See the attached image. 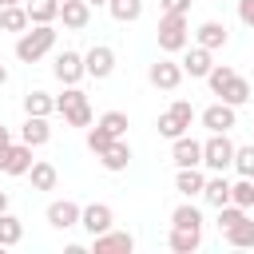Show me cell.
I'll use <instances>...</instances> for the list:
<instances>
[{
  "label": "cell",
  "instance_id": "obj_25",
  "mask_svg": "<svg viewBox=\"0 0 254 254\" xmlns=\"http://www.w3.org/2000/svg\"><path fill=\"white\" fill-rule=\"evenodd\" d=\"M171 226H187V230H202V210L187 198V202H179L175 210H171Z\"/></svg>",
  "mask_w": 254,
  "mask_h": 254
},
{
  "label": "cell",
  "instance_id": "obj_12",
  "mask_svg": "<svg viewBox=\"0 0 254 254\" xmlns=\"http://www.w3.org/2000/svg\"><path fill=\"white\" fill-rule=\"evenodd\" d=\"M194 40H198V48L218 52V48H226L230 32H226V24H218V20H202V24H198V32H194Z\"/></svg>",
  "mask_w": 254,
  "mask_h": 254
},
{
  "label": "cell",
  "instance_id": "obj_36",
  "mask_svg": "<svg viewBox=\"0 0 254 254\" xmlns=\"http://www.w3.org/2000/svg\"><path fill=\"white\" fill-rule=\"evenodd\" d=\"M87 95L75 87V83H64V95H56V111H67V107H75V103H83Z\"/></svg>",
  "mask_w": 254,
  "mask_h": 254
},
{
  "label": "cell",
  "instance_id": "obj_3",
  "mask_svg": "<svg viewBox=\"0 0 254 254\" xmlns=\"http://www.w3.org/2000/svg\"><path fill=\"white\" fill-rule=\"evenodd\" d=\"M234 163V143L226 131H210V139L202 143V167L206 171H226Z\"/></svg>",
  "mask_w": 254,
  "mask_h": 254
},
{
  "label": "cell",
  "instance_id": "obj_45",
  "mask_svg": "<svg viewBox=\"0 0 254 254\" xmlns=\"http://www.w3.org/2000/svg\"><path fill=\"white\" fill-rule=\"evenodd\" d=\"M87 4H91V8H107V0H87Z\"/></svg>",
  "mask_w": 254,
  "mask_h": 254
},
{
  "label": "cell",
  "instance_id": "obj_41",
  "mask_svg": "<svg viewBox=\"0 0 254 254\" xmlns=\"http://www.w3.org/2000/svg\"><path fill=\"white\" fill-rule=\"evenodd\" d=\"M159 8H163V12H183V16H187V12H190V0H159Z\"/></svg>",
  "mask_w": 254,
  "mask_h": 254
},
{
  "label": "cell",
  "instance_id": "obj_2",
  "mask_svg": "<svg viewBox=\"0 0 254 254\" xmlns=\"http://www.w3.org/2000/svg\"><path fill=\"white\" fill-rule=\"evenodd\" d=\"M155 36H159V48H163V52H183V48L190 44V24H187L183 12H163Z\"/></svg>",
  "mask_w": 254,
  "mask_h": 254
},
{
  "label": "cell",
  "instance_id": "obj_32",
  "mask_svg": "<svg viewBox=\"0 0 254 254\" xmlns=\"http://www.w3.org/2000/svg\"><path fill=\"white\" fill-rule=\"evenodd\" d=\"M234 75H238V71H234L230 64H214V67L206 71V83H210V91L218 95V91H222V87H226V83H230Z\"/></svg>",
  "mask_w": 254,
  "mask_h": 254
},
{
  "label": "cell",
  "instance_id": "obj_6",
  "mask_svg": "<svg viewBox=\"0 0 254 254\" xmlns=\"http://www.w3.org/2000/svg\"><path fill=\"white\" fill-rule=\"evenodd\" d=\"M111 222H115V210L107 206V202H87L83 210H79V226L95 238V234H103V230H111Z\"/></svg>",
  "mask_w": 254,
  "mask_h": 254
},
{
  "label": "cell",
  "instance_id": "obj_1",
  "mask_svg": "<svg viewBox=\"0 0 254 254\" xmlns=\"http://www.w3.org/2000/svg\"><path fill=\"white\" fill-rule=\"evenodd\" d=\"M56 48V28L52 24H28L20 36H16V60L20 64H36V60H44L48 52Z\"/></svg>",
  "mask_w": 254,
  "mask_h": 254
},
{
  "label": "cell",
  "instance_id": "obj_34",
  "mask_svg": "<svg viewBox=\"0 0 254 254\" xmlns=\"http://www.w3.org/2000/svg\"><path fill=\"white\" fill-rule=\"evenodd\" d=\"M238 175H246V179H254V143L250 147H234V163H230Z\"/></svg>",
  "mask_w": 254,
  "mask_h": 254
},
{
  "label": "cell",
  "instance_id": "obj_29",
  "mask_svg": "<svg viewBox=\"0 0 254 254\" xmlns=\"http://www.w3.org/2000/svg\"><path fill=\"white\" fill-rule=\"evenodd\" d=\"M24 111H28V115H52V111H56V99H52L48 91H28V95H24Z\"/></svg>",
  "mask_w": 254,
  "mask_h": 254
},
{
  "label": "cell",
  "instance_id": "obj_31",
  "mask_svg": "<svg viewBox=\"0 0 254 254\" xmlns=\"http://www.w3.org/2000/svg\"><path fill=\"white\" fill-rule=\"evenodd\" d=\"M230 202H238V206H254V179H238V183H230Z\"/></svg>",
  "mask_w": 254,
  "mask_h": 254
},
{
  "label": "cell",
  "instance_id": "obj_4",
  "mask_svg": "<svg viewBox=\"0 0 254 254\" xmlns=\"http://www.w3.org/2000/svg\"><path fill=\"white\" fill-rule=\"evenodd\" d=\"M83 71H87L91 79H107V75L115 71V52H111L107 44L87 48V52H83Z\"/></svg>",
  "mask_w": 254,
  "mask_h": 254
},
{
  "label": "cell",
  "instance_id": "obj_14",
  "mask_svg": "<svg viewBox=\"0 0 254 254\" xmlns=\"http://www.w3.org/2000/svg\"><path fill=\"white\" fill-rule=\"evenodd\" d=\"M202 127L206 131H230V127H238V115H234L230 103H210L202 111Z\"/></svg>",
  "mask_w": 254,
  "mask_h": 254
},
{
  "label": "cell",
  "instance_id": "obj_15",
  "mask_svg": "<svg viewBox=\"0 0 254 254\" xmlns=\"http://www.w3.org/2000/svg\"><path fill=\"white\" fill-rule=\"evenodd\" d=\"M28 167H32V147H28V143H8L0 171H4V175H28Z\"/></svg>",
  "mask_w": 254,
  "mask_h": 254
},
{
  "label": "cell",
  "instance_id": "obj_7",
  "mask_svg": "<svg viewBox=\"0 0 254 254\" xmlns=\"http://www.w3.org/2000/svg\"><path fill=\"white\" fill-rule=\"evenodd\" d=\"M147 79H151L159 91H175V87L183 83V64H175V60H155V64L147 67Z\"/></svg>",
  "mask_w": 254,
  "mask_h": 254
},
{
  "label": "cell",
  "instance_id": "obj_8",
  "mask_svg": "<svg viewBox=\"0 0 254 254\" xmlns=\"http://www.w3.org/2000/svg\"><path fill=\"white\" fill-rule=\"evenodd\" d=\"M52 71H56V79H60V83H79V79L87 75V71H83V56H79V52H71V48H64V52L56 56Z\"/></svg>",
  "mask_w": 254,
  "mask_h": 254
},
{
  "label": "cell",
  "instance_id": "obj_37",
  "mask_svg": "<svg viewBox=\"0 0 254 254\" xmlns=\"http://www.w3.org/2000/svg\"><path fill=\"white\" fill-rule=\"evenodd\" d=\"M159 135H163V139H179V135H187V127H183L171 111H163V115H159Z\"/></svg>",
  "mask_w": 254,
  "mask_h": 254
},
{
  "label": "cell",
  "instance_id": "obj_26",
  "mask_svg": "<svg viewBox=\"0 0 254 254\" xmlns=\"http://www.w3.org/2000/svg\"><path fill=\"white\" fill-rule=\"evenodd\" d=\"M107 12L119 20V24H135L143 16V0H107Z\"/></svg>",
  "mask_w": 254,
  "mask_h": 254
},
{
  "label": "cell",
  "instance_id": "obj_35",
  "mask_svg": "<svg viewBox=\"0 0 254 254\" xmlns=\"http://www.w3.org/2000/svg\"><path fill=\"white\" fill-rule=\"evenodd\" d=\"M238 218H246V206H238V202H226V206H218V230H230Z\"/></svg>",
  "mask_w": 254,
  "mask_h": 254
},
{
  "label": "cell",
  "instance_id": "obj_5",
  "mask_svg": "<svg viewBox=\"0 0 254 254\" xmlns=\"http://www.w3.org/2000/svg\"><path fill=\"white\" fill-rule=\"evenodd\" d=\"M79 202H71V198H56V202H48V226L52 230H71V226H79Z\"/></svg>",
  "mask_w": 254,
  "mask_h": 254
},
{
  "label": "cell",
  "instance_id": "obj_22",
  "mask_svg": "<svg viewBox=\"0 0 254 254\" xmlns=\"http://www.w3.org/2000/svg\"><path fill=\"white\" fill-rule=\"evenodd\" d=\"M24 12L32 24H56L60 20V0H24Z\"/></svg>",
  "mask_w": 254,
  "mask_h": 254
},
{
  "label": "cell",
  "instance_id": "obj_16",
  "mask_svg": "<svg viewBox=\"0 0 254 254\" xmlns=\"http://www.w3.org/2000/svg\"><path fill=\"white\" fill-rule=\"evenodd\" d=\"M52 139V127H48V115H28L24 127H20V143L28 147H44Z\"/></svg>",
  "mask_w": 254,
  "mask_h": 254
},
{
  "label": "cell",
  "instance_id": "obj_18",
  "mask_svg": "<svg viewBox=\"0 0 254 254\" xmlns=\"http://www.w3.org/2000/svg\"><path fill=\"white\" fill-rule=\"evenodd\" d=\"M99 163H103V171H127V163H131V147H127V139H115L107 151H99Z\"/></svg>",
  "mask_w": 254,
  "mask_h": 254
},
{
  "label": "cell",
  "instance_id": "obj_11",
  "mask_svg": "<svg viewBox=\"0 0 254 254\" xmlns=\"http://www.w3.org/2000/svg\"><path fill=\"white\" fill-rule=\"evenodd\" d=\"M60 20H64V28L83 32L87 20H91V4L87 0H60Z\"/></svg>",
  "mask_w": 254,
  "mask_h": 254
},
{
  "label": "cell",
  "instance_id": "obj_42",
  "mask_svg": "<svg viewBox=\"0 0 254 254\" xmlns=\"http://www.w3.org/2000/svg\"><path fill=\"white\" fill-rule=\"evenodd\" d=\"M8 143H12V135H8V127H4V123H0V151H4V147H8Z\"/></svg>",
  "mask_w": 254,
  "mask_h": 254
},
{
  "label": "cell",
  "instance_id": "obj_43",
  "mask_svg": "<svg viewBox=\"0 0 254 254\" xmlns=\"http://www.w3.org/2000/svg\"><path fill=\"white\" fill-rule=\"evenodd\" d=\"M8 210V190H0V214Z\"/></svg>",
  "mask_w": 254,
  "mask_h": 254
},
{
  "label": "cell",
  "instance_id": "obj_30",
  "mask_svg": "<svg viewBox=\"0 0 254 254\" xmlns=\"http://www.w3.org/2000/svg\"><path fill=\"white\" fill-rule=\"evenodd\" d=\"M99 127H103L111 139H123L131 123H127V115H123V111H103V115H99Z\"/></svg>",
  "mask_w": 254,
  "mask_h": 254
},
{
  "label": "cell",
  "instance_id": "obj_13",
  "mask_svg": "<svg viewBox=\"0 0 254 254\" xmlns=\"http://www.w3.org/2000/svg\"><path fill=\"white\" fill-rule=\"evenodd\" d=\"M214 67V60H210V52L206 48H190L187 44V56H183V75H190V79H206V71Z\"/></svg>",
  "mask_w": 254,
  "mask_h": 254
},
{
  "label": "cell",
  "instance_id": "obj_44",
  "mask_svg": "<svg viewBox=\"0 0 254 254\" xmlns=\"http://www.w3.org/2000/svg\"><path fill=\"white\" fill-rule=\"evenodd\" d=\"M4 83H8V67L0 64V87H4Z\"/></svg>",
  "mask_w": 254,
  "mask_h": 254
},
{
  "label": "cell",
  "instance_id": "obj_9",
  "mask_svg": "<svg viewBox=\"0 0 254 254\" xmlns=\"http://www.w3.org/2000/svg\"><path fill=\"white\" fill-rule=\"evenodd\" d=\"M171 159H175V167H202V143L190 135H179V139H171Z\"/></svg>",
  "mask_w": 254,
  "mask_h": 254
},
{
  "label": "cell",
  "instance_id": "obj_39",
  "mask_svg": "<svg viewBox=\"0 0 254 254\" xmlns=\"http://www.w3.org/2000/svg\"><path fill=\"white\" fill-rule=\"evenodd\" d=\"M167 111H171V115H175V119H179L183 127H190V119H194V107H190L187 99H175V103H171Z\"/></svg>",
  "mask_w": 254,
  "mask_h": 254
},
{
  "label": "cell",
  "instance_id": "obj_23",
  "mask_svg": "<svg viewBox=\"0 0 254 254\" xmlns=\"http://www.w3.org/2000/svg\"><path fill=\"white\" fill-rule=\"evenodd\" d=\"M32 20H28V12H24V4H0V32H24Z\"/></svg>",
  "mask_w": 254,
  "mask_h": 254
},
{
  "label": "cell",
  "instance_id": "obj_20",
  "mask_svg": "<svg viewBox=\"0 0 254 254\" xmlns=\"http://www.w3.org/2000/svg\"><path fill=\"white\" fill-rule=\"evenodd\" d=\"M202 198H206L210 206H226V202H230V183H226L222 171H214V175L202 183Z\"/></svg>",
  "mask_w": 254,
  "mask_h": 254
},
{
  "label": "cell",
  "instance_id": "obj_40",
  "mask_svg": "<svg viewBox=\"0 0 254 254\" xmlns=\"http://www.w3.org/2000/svg\"><path fill=\"white\" fill-rule=\"evenodd\" d=\"M238 20L246 28H254V0H238Z\"/></svg>",
  "mask_w": 254,
  "mask_h": 254
},
{
  "label": "cell",
  "instance_id": "obj_10",
  "mask_svg": "<svg viewBox=\"0 0 254 254\" xmlns=\"http://www.w3.org/2000/svg\"><path fill=\"white\" fill-rule=\"evenodd\" d=\"M91 250L95 254H131L135 250V238L123 234V230H103V234L91 238Z\"/></svg>",
  "mask_w": 254,
  "mask_h": 254
},
{
  "label": "cell",
  "instance_id": "obj_33",
  "mask_svg": "<svg viewBox=\"0 0 254 254\" xmlns=\"http://www.w3.org/2000/svg\"><path fill=\"white\" fill-rule=\"evenodd\" d=\"M60 115H64L67 127H91V103H87V99L75 103V107H67V111H60Z\"/></svg>",
  "mask_w": 254,
  "mask_h": 254
},
{
  "label": "cell",
  "instance_id": "obj_21",
  "mask_svg": "<svg viewBox=\"0 0 254 254\" xmlns=\"http://www.w3.org/2000/svg\"><path fill=\"white\" fill-rule=\"evenodd\" d=\"M171 250L175 254H194L202 246V230H187V226H171Z\"/></svg>",
  "mask_w": 254,
  "mask_h": 254
},
{
  "label": "cell",
  "instance_id": "obj_46",
  "mask_svg": "<svg viewBox=\"0 0 254 254\" xmlns=\"http://www.w3.org/2000/svg\"><path fill=\"white\" fill-rule=\"evenodd\" d=\"M0 4H24V0H0Z\"/></svg>",
  "mask_w": 254,
  "mask_h": 254
},
{
  "label": "cell",
  "instance_id": "obj_38",
  "mask_svg": "<svg viewBox=\"0 0 254 254\" xmlns=\"http://www.w3.org/2000/svg\"><path fill=\"white\" fill-rule=\"evenodd\" d=\"M111 143H115V139H111V135H107V131H103L99 123H95V127H87V147H91L95 155H99V151H107Z\"/></svg>",
  "mask_w": 254,
  "mask_h": 254
},
{
  "label": "cell",
  "instance_id": "obj_19",
  "mask_svg": "<svg viewBox=\"0 0 254 254\" xmlns=\"http://www.w3.org/2000/svg\"><path fill=\"white\" fill-rule=\"evenodd\" d=\"M202 183H206V175H202L198 167H179V175H175V190H179L183 198L202 194Z\"/></svg>",
  "mask_w": 254,
  "mask_h": 254
},
{
  "label": "cell",
  "instance_id": "obj_28",
  "mask_svg": "<svg viewBox=\"0 0 254 254\" xmlns=\"http://www.w3.org/2000/svg\"><path fill=\"white\" fill-rule=\"evenodd\" d=\"M20 238H24V222L4 210V214H0V246H16Z\"/></svg>",
  "mask_w": 254,
  "mask_h": 254
},
{
  "label": "cell",
  "instance_id": "obj_24",
  "mask_svg": "<svg viewBox=\"0 0 254 254\" xmlns=\"http://www.w3.org/2000/svg\"><path fill=\"white\" fill-rule=\"evenodd\" d=\"M234 250H254V218H238L230 230H222Z\"/></svg>",
  "mask_w": 254,
  "mask_h": 254
},
{
  "label": "cell",
  "instance_id": "obj_17",
  "mask_svg": "<svg viewBox=\"0 0 254 254\" xmlns=\"http://www.w3.org/2000/svg\"><path fill=\"white\" fill-rule=\"evenodd\" d=\"M28 179H32V190H56V183H60V171H56L48 159H32V167H28Z\"/></svg>",
  "mask_w": 254,
  "mask_h": 254
},
{
  "label": "cell",
  "instance_id": "obj_27",
  "mask_svg": "<svg viewBox=\"0 0 254 254\" xmlns=\"http://www.w3.org/2000/svg\"><path fill=\"white\" fill-rule=\"evenodd\" d=\"M218 95H222V103H230V107H242V103L250 99V79L234 75V79H230V83H226V87H222Z\"/></svg>",
  "mask_w": 254,
  "mask_h": 254
}]
</instances>
